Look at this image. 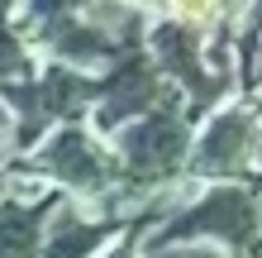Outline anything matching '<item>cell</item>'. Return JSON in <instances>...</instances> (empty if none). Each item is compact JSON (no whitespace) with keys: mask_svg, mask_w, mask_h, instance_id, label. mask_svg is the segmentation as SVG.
Masks as SVG:
<instances>
[{"mask_svg":"<svg viewBox=\"0 0 262 258\" xmlns=\"http://www.w3.org/2000/svg\"><path fill=\"white\" fill-rule=\"evenodd\" d=\"M214 244L238 258H262V182H200L186 206L172 210L138 244Z\"/></svg>","mask_w":262,"mask_h":258,"instance_id":"7a4b0ae2","label":"cell"},{"mask_svg":"<svg viewBox=\"0 0 262 258\" xmlns=\"http://www.w3.org/2000/svg\"><path fill=\"white\" fill-rule=\"evenodd\" d=\"M257 125L262 105L248 96H234L195 120L186 177L191 182H243L257 168Z\"/></svg>","mask_w":262,"mask_h":258,"instance_id":"5b68a950","label":"cell"},{"mask_svg":"<svg viewBox=\"0 0 262 258\" xmlns=\"http://www.w3.org/2000/svg\"><path fill=\"white\" fill-rule=\"evenodd\" d=\"M67 196L10 158V196L0 201V258H38Z\"/></svg>","mask_w":262,"mask_h":258,"instance_id":"52a82bcc","label":"cell"},{"mask_svg":"<svg viewBox=\"0 0 262 258\" xmlns=\"http://www.w3.org/2000/svg\"><path fill=\"white\" fill-rule=\"evenodd\" d=\"M10 196V158H0V201Z\"/></svg>","mask_w":262,"mask_h":258,"instance_id":"8fae6325","label":"cell"},{"mask_svg":"<svg viewBox=\"0 0 262 258\" xmlns=\"http://www.w3.org/2000/svg\"><path fill=\"white\" fill-rule=\"evenodd\" d=\"M19 5H24V0H0V19H14V14H19Z\"/></svg>","mask_w":262,"mask_h":258,"instance_id":"7c38bea8","label":"cell"},{"mask_svg":"<svg viewBox=\"0 0 262 258\" xmlns=\"http://www.w3.org/2000/svg\"><path fill=\"white\" fill-rule=\"evenodd\" d=\"M96 258H143V253H138V234H134V230L115 234V239H110V244H105Z\"/></svg>","mask_w":262,"mask_h":258,"instance_id":"30bf717a","label":"cell"},{"mask_svg":"<svg viewBox=\"0 0 262 258\" xmlns=\"http://www.w3.org/2000/svg\"><path fill=\"white\" fill-rule=\"evenodd\" d=\"M24 172H34L38 182H48L53 191H62L67 201L100 210L119 191V163L105 134H96L86 120L76 125H57L29 148L24 158H14Z\"/></svg>","mask_w":262,"mask_h":258,"instance_id":"3957f363","label":"cell"},{"mask_svg":"<svg viewBox=\"0 0 262 258\" xmlns=\"http://www.w3.org/2000/svg\"><path fill=\"white\" fill-rule=\"evenodd\" d=\"M172 96L177 91L167 86V77L152 67V57L143 53V43H138V48H129L124 57H115V63L96 77V105H91L86 125L110 139L115 129H124L129 120L167 105Z\"/></svg>","mask_w":262,"mask_h":258,"instance_id":"8992f818","label":"cell"},{"mask_svg":"<svg viewBox=\"0 0 262 258\" xmlns=\"http://www.w3.org/2000/svg\"><path fill=\"white\" fill-rule=\"evenodd\" d=\"M143 53L167 77V86L181 96L191 120L210 115L214 105L238 96L234 29H195V24H177V19L152 14V24L143 34Z\"/></svg>","mask_w":262,"mask_h":258,"instance_id":"6da1fadb","label":"cell"},{"mask_svg":"<svg viewBox=\"0 0 262 258\" xmlns=\"http://www.w3.org/2000/svg\"><path fill=\"white\" fill-rule=\"evenodd\" d=\"M124 230L129 225H119L110 215H100V210H86V206L67 201L62 215L53 220V234H48V244L38 249V258H96L115 234H124Z\"/></svg>","mask_w":262,"mask_h":258,"instance_id":"ba28073f","label":"cell"},{"mask_svg":"<svg viewBox=\"0 0 262 258\" xmlns=\"http://www.w3.org/2000/svg\"><path fill=\"white\" fill-rule=\"evenodd\" d=\"M253 172H257V182H262V125H257V168H253Z\"/></svg>","mask_w":262,"mask_h":258,"instance_id":"4fadbf2b","label":"cell"},{"mask_svg":"<svg viewBox=\"0 0 262 258\" xmlns=\"http://www.w3.org/2000/svg\"><path fill=\"white\" fill-rule=\"evenodd\" d=\"M138 5H143V10H152V5H158V0H138Z\"/></svg>","mask_w":262,"mask_h":258,"instance_id":"5bb4252c","label":"cell"},{"mask_svg":"<svg viewBox=\"0 0 262 258\" xmlns=\"http://www.w3.org/2000/svg\"><path fill=\"white\" fill-rule=\"evenodd\" d=\"M138 253L143 258H238V253H224L214 244H138Z\"/></svg>","mask_w":262,"mask_h":258,"instance_id":"9c48e42d","label":"cell"},{"mask_svg":"<svg viewBox=\"0 0 262 258\" xmlns=\"http://www.w3.org/2000/svg\"><path fill=\"white\" fill-rule=\"evenodd\" d=\"M191 129H195V120L181 105V96L129 120L124 129H115L110 148H115V163H119V187L143 196V191L181 182L186 177V153H191Z\"/></svg>","mask_w":262,"mask_h":258,"instance_id":"277c9868","label":"cell"}]
</instances>
